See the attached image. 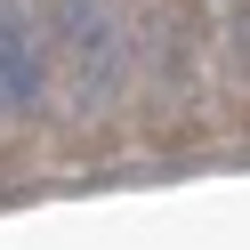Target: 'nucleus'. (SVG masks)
<instances>
[{
  "label": "nucleus",
  "instance_id": "obj_1",
  "mask_svg": "<svg viewBox=\"0 0 250 250\" xmlns=\"http://www.w3.org/2000/svg\"><path fill=\"white\" fill-rule=\"evenodd\" d=\"M49 49L73 89V113H105L129 81V33L113 0H57L49 8Z\"/></svg>",
  "mask_w": 250,
  "mask_h": 250
},
{
  "label": "nucleus",
  "instance_id": "obj_2",
  "mask_svg": "<svg viewBox=\"0 0 250 250\" xmlns=\"http://www.w3.org/2000/svg\"><path fill=\"white\" fill-rule=\"evenodd\" d=\"M0 105H8V121L41 105V41L17 17V0H8V24H0Z\"/></svg>",
  "mask_w": 250,
  "mask_h": 250
}]
</instances>
